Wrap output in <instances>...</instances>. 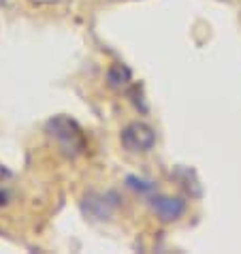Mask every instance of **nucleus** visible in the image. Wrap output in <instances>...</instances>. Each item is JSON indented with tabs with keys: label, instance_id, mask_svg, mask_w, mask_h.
<instances>
[{
	"label": "nucleus",
	"instance_id": "obj_1",
	"mask_svg": "<svg viewBox=\"0 0 241 254\" xmlns=\"http://www.w3.org/2000/svg\"><path fill=\"white\" fill-rule=\"evenodd\" d=\"M47 137L58 145L60 154L66 158H79L88 147L86 135H83L81 126L68 116H54L45 122Z\"/></svg>",
	"mask_w": 241,
	"mask_h": 254
},
{
	"label": "nucleus",
	"instance_id": "obj_2",
	"mask_svg": "<svg viewBox=\"0 0 241 254\" xmlns=\"http://www.w3.org/2000/svg\"><path fill=\"white\" fill-rule=\"evenodd\" d=\"M156 141H158L156 130L147 122H141V120L128 122L120 132V143L130 154H150L156 147Z\"/></svg>",
	"mask_w": 241,
	"mask_h": 254
},
{
	"label": "nucleus",
	"instance_id": "obj_3",
	"mask_svg": "<svg viewBox=\"0 0 241 254\" xmlns=\"http://www.w3.org/2000/svg\"><path fill=\"white\" fill-rule=\"evenodd\" d=\"M147 205H150L152 214L158 218L162 224H171V222L181 220L188 211V201L183 199V196L158 194V192L147 196Z\"/></svg>",
	"mask_w": 241,
	"mask_h": 254
},
{
	"label": "nucleus",
	"instance_id": "obj_4",
	"mask_svg": "<svg viewBox=\"0 0 241 254\" xmlns=\"http://www.w3.org/2000/svg\"><path fill=\"white\" fill-rule=\"evenodd\" d=\"M120 194L109 190V192H90L86 199L81 201V209L83 214L92 220H111L113 214L120 209Z\"/></svg>",
	"mask_w": 241,
	"mask_h": 254
},
{
	"label": "nucleus",
	"instance_id": "obj_5",
	"mask_svg": "<svg viewBox=\"0 0 241 254\" xmlns=\"http://www.w3.org/2000/svg\"><path fill=\"white\" fill-rule=\"evenodd\" d=\"M105 81H107L111 90H124L132 83V70L124 62H113V64H109L107 73H105Z\"/></svg>",
	"mask_w": 241,
	"mask_h": 254
},
{
	"label": "nucleus",
	"instance_id": "obj_6",
	"mask_svg": "<svg viewBox=\"0 0 241 254\" xmlns=\"http://www.w3.org/2000/svg\"><path fill=\"white\" fill-rule=\"evenodd\" d=\"M124 184L128 186L132 192H137L141 196H152L156 192V184H154V182L145 180V178H139V175H126Z\"/></svg>",
	"mask_w": 241,
	"mask_h": 254
}]
</instances>
